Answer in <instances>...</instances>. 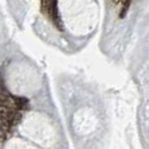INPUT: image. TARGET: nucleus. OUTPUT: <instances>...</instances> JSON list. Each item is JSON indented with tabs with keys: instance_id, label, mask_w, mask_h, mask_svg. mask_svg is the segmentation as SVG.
I'll return each mask as SVG.
<instances>
[{
	"instance_id": "obj_1",
	"label": "nucleus",
	"mask_w": 149,
	"mask_h": 149,
	"mask_svg": "<svg viewBox=\"0 0 149 149\" xmlns=\"http://www.w3.org/2000/svg\"><path fill=\"white\" fill-rule=\"evenodd\" d=\"M14 102H15L16 107L18 109H26L28 107V99L24 97H14Z\"/></svg>"
},
{
	"instance_id": "obj_2",
	"label": "nucleus",
	"mask_w": 149,
	"mask_h": 149,
	"mask_svg": "<svg viewBox=\"0 0 149 149\" xmlns=\"http://www.w3.org/2000/svg\"><path fill=\"white\" fill-rule=\"evenodd\" d=\"M20 120H22V113H19V112H14L10 123H11V125H17V123L20 122Z\"/></svg>"
},
{
	"instance_id": "obj_3",
	"label": "nucleus",
	"mask_w": 149,
	"mask_h": 149,
	"mask_svg": "<svg viewBox=\"0 0 149 149\" xmlns=\"http://www.w3.org/2000/svg\"><path fill=\"white\" fill-rule=\"evenodd\" d=\"M6 139V131L0 128V141H3Z\"/></svg>"
},
{
	"instance_id": "obj_4",
	"label": "nucleus",
	"mask_w": 149,
	"mask_h": 149,
	"mask_svg": "<svg viewBox=\"0 0 149 149\" xmlns=\"http://www.w3.org/2000/svg\"><path fill=\"white\" fill-rule=\"evenodd\" d=\"M112 1H113L114 3H119V2H120V0H112Z\"/></svg>"
}]
</instances>
